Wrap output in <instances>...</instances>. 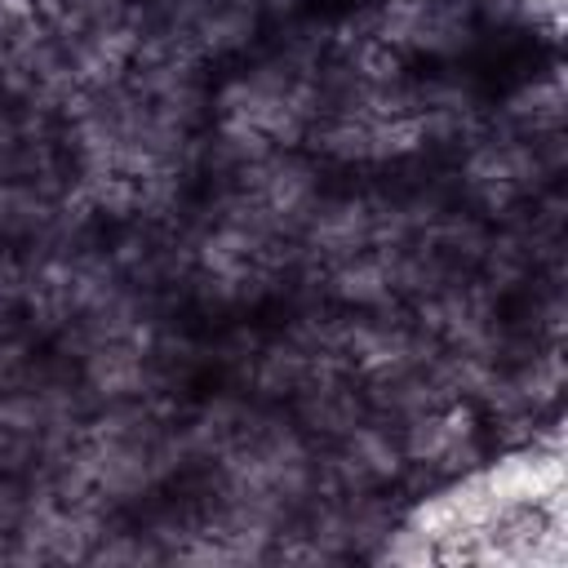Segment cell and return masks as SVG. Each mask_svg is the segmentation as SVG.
Segmentation results:
<instances>
[{"label":"cell","instance_id":"6da1fadb","mask_svg":"<svg viewBox=\"0 0 568 568\" xmlns=\"http://www.w3.org/2000/svg\"><path fill=\"white\" fill-rule=\"evenodd\" d=\"M324 297L333 306H346V311H377L386 302H399L395 297V284H390V262L382 248H364L337 266L324 271Z\"/></svg>","mask_w":568,"mask_h":568}]
</instances>
